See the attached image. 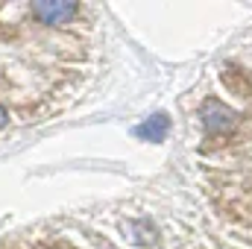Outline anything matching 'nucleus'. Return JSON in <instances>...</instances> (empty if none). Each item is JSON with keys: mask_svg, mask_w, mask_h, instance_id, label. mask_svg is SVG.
I'll return each mask as SVG.
<instances>
[{"mask_svg": "<svg viewBox=\"0 0 252 249\" xmlns=\"http://www.w3.org/2000/svg\"><path fill=\"white\" fill-rule=\"evenodd\" d=\"M202 124L208 132H223V129H229V126L235 124V115L226 109V106H220V103H205L202 106Z\"/></svg>", "mask_w": 252, "mask_h": 249, "instance_id": "2", "label": "nucleus"}, {"mask_svg": "<svg viewBox=\"0 0 252 249\" xmlns=\"http://www.w3.org/2000/svg\"><path fill=\"white\" fill-rule=\"evenodd\" d=\"M76 12H79V6L70 0H38V3H32V15L41 24H64Z\"/></svg>", "mask_w": 252, "mask_h": 249, "instance_id": "1", "label": "nucleus"}, {"mask_svg": "<svg viewBox=\"0 0 252 249\" xmlns=\"http://www.w3.org/2000/svg\"><path fill=\"white\" fill-rule=\"evenodd\" d=\"M9 124V112H6V109H3V106H0V129H3V126Z\"/></svg>", "mask_w": 252, "mask_h": 249, "instance_id": "4", "label": "nucleus"}, {"mask_svg": "<svg viewBox=\"0 0 252 249\" xmlns=\"http://www.w3.org/2000/svg\"><path fill=\"white\" fill-rule=\"evenodd\" d=\"M167 129H170L167 115H153V118H147L144 124L135 129V135L144 138V141H164L167 138Z\"/></svg>", "mask_w": 252, "mask_h": 249, "instance_id": "3", "label": "nucleus"}]
</instances>
